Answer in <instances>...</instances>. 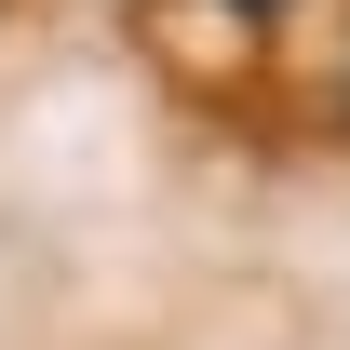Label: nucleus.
<instances>
[{"label":"nucleus","instance_id":"f257e3e1","mask_svg":"<svg viewBox=\"0 0 350 350\" xmlns=\"http://www.w3.org/2000/svg\"><path fill=\"white\" fill-rule=\"evenodd\" d=\"M229 14H283V0H229Z\"/></svg>","mask_w":350,"mask_h":350}]
</instances>
